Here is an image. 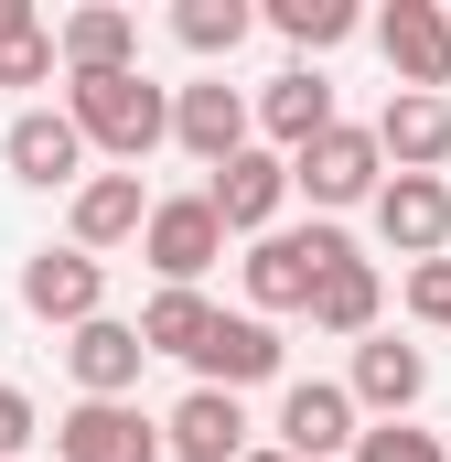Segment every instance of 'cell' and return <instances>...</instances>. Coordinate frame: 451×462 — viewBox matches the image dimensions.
<instances>
[{
  "label": "cell",
  "mask_w": 451,
  "mask_h": 462,
  "mask_svg": "<svg viewBox=\"0 0 451 462\" xmlns=\"http://www.w3.org/2000/svg\"><path fill=\"white\" fill-rule=\"evenodd\" d=\"M65 118H76V140L87 151H108L118 172H140L161 140H172V97L129 65V76H65Z\"/></svg>",
  "instance_id": "cell-1"
},
{
  "label": "cell",
  "mask_w": 451,
  "mask_h": 462,
  "mask_svg": "<svg viewBox=\"0 0 451 462\" xmlns=\"http://www.w3.org/2000/svg\"><path fill=\"white\" fill-rule=\"evenodd\" d=\"M334 258H354V236L323 226V216H312V226H269V236H247V258H236V269H247L258 323H269V312H301V301H312V280H323Z\"/></svg>",
  "instance_id": "cell-2"
},
{
  "label": "cell",
  "mask_w": 451,
  "mask_h": 462,
  "mask_svg": "<svg viewBox=\"0 0 451 462\" xmlns=\"http://www.w3.org/2000/svg\"><path fill=\"white\" fill-rule=\"evenodd\" d=\"M376 183H387V162H376V129H354V118H334L323 140L290 151V194H312L323 226H334L344 205H376Z\"/></svg>",
  "instance_id": "cell-3"
},
{
  "label": "cell",
  "mask_w": 451,
  "mask_h": 462,
  "mask_svg": "<svg viewBox=\"0 0 451 462\" xmlns=\"http://www.w3.org/2000/svg\"><path fill=\"white\" fill-rule=\"evenodd\" d=\"M140 258L161 269V291H194V280L226 258L216 205H205V194H151V216H140Z\"/></svg>",
  "instance_id": "cell-4"
},
{
  "label": "cell",
  "mask_w": 451,
  "mask_h": 462,
  "mask_svg": "<svg viewBox=\"0 0 451 462\" xmlns=\"http://www.w3.org/2000/svg\"><path fill=\"white\" fill-rule=\"evenodd\" d=\"M54 462H161V420L140 398H76L54 420Z\"/></svg>",
  "instance_id": "cell-5"
},
{
  "label": "cell",
  "mask_w": 451,
  "mask_h": 462,
  "mask_svg": "<svg viewBox=\"0 0 451 462\" xmlns=\"http://www.w3.org/2000/svg\"><path fill=\"white\" fill-rule=\"evenodd\" d=\"M376 54L398 65V97H441L451 87V11L441 0H387L376 11Z\"/></svg>",
  "instance_id": "cell-6"
},
{
  "label": "cell",
  "mask_w": 451,
  "mask_h": 462,
  "mask_svg": "<svg viewBox=\"0 0 451 462\" xmlns=\"http://www.w3.org/2000/svg\"><path fill=\"white\" fill-rule=\"evenodd\" d=\"M22 312L32 323H97L108 312V258H87V247H32L22 258Z\"/></svg>",
  "instance_id": "cell-7"
},
{
  "label": "cell",
  "mask_w": 451,
  "mask_h": 462,
  "mask_svg": "<svg viewBox=\"0 0 451 462\" xmlns=\"http://www.w3.org/2000/svg\"><path fill=\"white\" fill-rule=\"evenodd\" d=\"M205 205H216V226H226V236H269V226H280V205H290V162H280L269 140H247L236 162H216Z\"/></svg>",
  "instance_id": "cell-8"
},
{
  "label": "cell",
  "mask_w": 451,
  "mask_h": 462,
  "mask_svg": "<svg viewBox=\"0 0 451 462\" xmlns=\"http://www.w3.org/2000/svg\"><path fill=\"white\" fill-rule=\"evenodd\" d=\"M354 398H344L334 376H301V387H280V441L269 452H290V462H344L354 452Z\"/></svg>",
  "instance_id": "cell-9"
},
{
  "label": "cell",
  "mask_w": 451,
  "mask_h": 462,
  "mask_svg": "<svg viewBox=\"0 0 451 462\" xmlns=\"http://www.w3.org/2000/svg\"><path fill=\"white\" fill-rule=\"evenodd\" d=\"M376 236H387L409 269L441 258L451 247V183L441 172H387V183H376Z\"/></svg>",
  "instance_id": "cell-10"
},
{
  "label": "cell",
  "mask_w": 451,
  "mask_h": 462,
  "mask_svg": "<svg viewBox=\"0 0 451 462\" xmlns=\"http://www.w3.org/2000/svg\"><path fill=\"white\" fill-rule=\"evenodd\" d=\"M0 162H11V183H43V194H76L87 183V140H76L65 108H22L0 129Z\"/></svg>",
  "instance_id": "cell-11"
},
{
  "label": "cell",
  "mask_w": 451,
  "mask_h": 462,
  "mask_svg": "<svg viewBox=\"0 0 451 462\" xmlns=\"http://www.w3.org/2000/svg\"><path fill=\"white\" fill-rule=\"evenodd\" d=\"M247 129H269L280 162H290L301 140H323V129H334V87H323V65H280V76L247 97Z\"/></svg>",
  "instance_id": "cell-12"
},
{
  "label": "cell",
  "mask_w": 451,
  "mask_h": 462,
  "mask_svg": "<svg viewBox=\"0 0 451 462\" xmlns=\"http://www.w3.org/2000/svg\"><path fill=\"white\" fill-rule=\"evenodd\" d=\"M280 334L258 323V312H216V334L194 345V387H216V398H236V387H258V376H280Z\"/></svg>",
  "instance_id": "cell-13"
},
{
  "label": "cell",
  "mask_w": 451,
  "mask_h": 462,
  "mask_svg": "<svg viewBox=\"0 0 451 462\" xmlns=\"http://www.w3.org/2000/svg\"><path fill=\"white\" fill-rule=\"evenodd\" d=\"M344 398H354V420H365V409H376V420H409V409L430 398V355L398 345V334H365V345H354V387H344Z\"/></svg>",
  "instance_id": "cell-14"
},
{
  "label": "cell",
  "mask_w": 451,
  "mask_h": 462,
  "mask_svg": "<svg viewBox=\"0 0 451 462\" xmlns=\"http://www.w3.org/2000/svg\"><path fill=\"white\" fill-rule=\"evenodd\" d=\"M54 65H65V76H129V65H140V22H129L118 0L65 11V22H54Z\"/></svg>",
  "instance_id": "cell-15"
},
{
  "label": "cell",
  "mask_w": 451,
  "mask_h": 462,
  "mask_svg": "<svg viewBox=\"0 0 451 462\" xmlns=\"http://www.w3.org/2000/svg\"><path fill=\"white\" fill-rule=\"evenodd\" d=\"M65 216H76V236H65V247L108 258V247H129V236H140V216H151V183H140V172H87Z\"/></svg>",
  "instance_id": "cell-16"
},
{
  "label": "cell",
  "mask_w": 451,
  "mask_h": 462,
  "mask_svg": "<svg viewBox=\"0 0 451 462\" xmlns=\"http://www.w3.org/2000/svg\"><path fill=\"white\" fill-rule=\"evenodd\" d=\"M172 140L216 172V162H236L247 151V87H226V76H205V87H183L172 97Z\"/></svg>",
  "instance_id": "cell-17"
},
{
  "label": "cell",
  "mask_w": 451,
  "mask_h": 462,
  "mask_svg": "<svg viewBox=\"0 0 451 462\" xmlns=\"http://www.w3.org/2000/svg\"><path fill=\"white\" fill-rule=\"evenodd\" d=\"M312 334H334V345H365L376 334V312H387V280H376V258H334L323 280H312Z\"/></svg>",
  "instance_id": "cell-18"
},
{
  "label": "cell",
  "mask_w": 451,
  "mask_h": 462,
  "mask_svg": "<svg viewBox=\"0 0 451 462\" xmlns=\"http://www.w3.org/2000/svg\"><path fill=\"white\" fill-rule=\"evenodd\" d=\"M376 162L441 172L451 162V97H387V108H376Z\"/></svg>",
  "instance_id": "cell-19"
},
{
  "label": "cell",
  "mask_w": 451,
  "mask_h": 462,
  "mask_svg": "<svg viewBox=\"0 0 451 462\" xmlns=\"http://www.w3.org/2000/svg\"><path fill=\"white\" fill-rule=\"evenodd\" d=\"M65 365H76V398H129L151 355H140V334H129V323H108V312H97V323H76V334H65Z\"/></svg>",
  "instance_id": "cell-20"
},
{
  "label": "cell",
  "mask_w": 451,
  "mask_h": 462,
  "mask_svg": "<svg viewBox=\"0 0 451 462\" xmlns=\"http://www.w3.org/2000/svg\"><path fill=\"white\" fill-rule=\"evenodd\" d=\"M161 452H172V462H236V452H247V409L216 398V387H194V398L161 420Z\"/></svg>",
  "instance_id": "cell-21"
},
{
  "label": "cell",
  "mask_w": 451,
  "mask_h": 462,
  "mask_svg": "<svg viewBox=\"0 0 451 462\" xmlns=\"http://www.w3.org/2000/svg\"><path fill=\"white\" fill-rule=\"evenodd\" d=\"M129 334H140V355H183V365H194V345L216 334V301H205V291H151Z\"/></svg>",
  "instance_id": "cell-22"
},
{
  "label": "cell",
  "mask_w": 451,
  "mask_h": 462,
  "mask_svg": "<svg viewBox=\"0 0 451 462\" xmlns=\"http://www.w3.org/2000/svg\"><path fill=\"white\" fill-rule=\"evenodd\" d=\"M247 32H258V11H247V0H172V43H183V54H205V65L236 54Z\"/></svg>",
  "instance_id": "cell-23"
},
{
  "label": "cell",
  "mask_w": 451,
  "mask_h": 462,
  "mask_svg": "<svg viewBox=\"0 0 451 462\" xmlns=\"http://www.w3.org/2000/svg\"><path fill=\"white\" fill-rule=\"evenodd\" d=\"M354 22H365L354 0H269V32H280V43H301V54H334Z\"/></svg>",
  "instance_id": "cell-24"
},
{
  "label": "cell",
  "mask_w": 451,
  "mask_h": 462,
  "mask_svg": "<svg viewBox=\"0 0 451 462\" xmlns=\"http://www.w3.org/2000/svg\"><path fill=\"white\" fill-rule=\"evenodd\" d=\"M344 462H451L430 430H409V420H376V430H354V452Z\"/></svg>",
  "instance_id": "cell-25"
},
{
  "label": "cell",
  "mask_w": 451,
  "mask_h": 462,
  "mask_svg": "<svg viewBox=\"0 0 451 462\" xmlns=\"http://www.w3.org/2000/svg\"><path fill=\"white\" fill-rule=\"evenodd\" d=\"M43 76H54V22L0 32V87H43Z\"/></svg>",
  "instance_id": "cell-26"
},
{
  "label": "cell",
  "mask_w": 451,
  "mask_h": 462,
  "mask_svg": "<svg viewBox=\"0 0 451 462\" xmlns=\"http://www.w3.org/2000/svg\"><path fill=\"white\" fill-rule=\"evenodd\" d=\"M409 312H419L430 334H451V258H419V269H409Z\"/></svg>",
  "instance_id": "cell-27"
},
{
  "label": "cell",
  "mask_w": 451,
  "mask_h": 462,
  "mask_svg": "<svg viewBox=\"0 0 451 462\" xmlns=\"http://www.w3.org/2000/svg\"><path fill=\"white\" fill-rule=\"evenodd\" d=\"M32 430H43V420H32V398L0 376V462H22V452H32Z\"/></svg>",
  "instance_id": "cell-28"
},
{
  "label": "cell",
  "mask_w": 451,
  "mask_h": 462,
  "mask_svg": "<svg viewBox=\"0 0 451 462\" xmlns=\"http://www.w3.org/2000/svg\"><path fill=\"white\" fill-rule=\"evenodd\" d=\"M22 22H32V0H0V32H22Z\"/></svg>",
  "instance_id": "cell-29"
},
{
  "label": "cell",
  "mask_w": 451,
  "mask_h": 462,
  "mask_svg": "<svg viewBox=\"0 0 451 462\" xmlns=\"http://www.w3.org/2000/svg\"><path fill=\"white\" fill-rule=\"evenodd\" d=\"M236 462H290V452H236Z\"/></svg>",
  "instance_id": "cell-30"
}]
</instances>
